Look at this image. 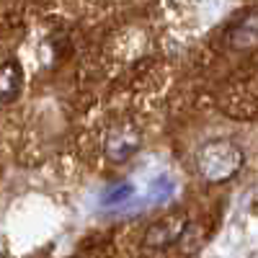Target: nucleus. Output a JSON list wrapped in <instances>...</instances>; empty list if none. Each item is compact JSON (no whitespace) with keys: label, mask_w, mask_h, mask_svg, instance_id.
<instances>
[{"label":"nucleus","mask_w":258,"mask_h":258,"mask_svg":"<svg viewBox=\"0 0 258 258\" xmlns=\"http://www.w3.org/2000/svg\"><path fill=\"white\" fill-rule=\"evenodd\" d=\"M142 147V135L135 124H114L103 140V155L111 163H126Z\"/></svg>","instance_id":"obj_2"},{"label":"nucleus","mask_w":258,"mask_h":258,"mask_svg":"<svg viewBox=\"0 0 258 258\" xmlns=\"http://www.w3.org/2000/svg\"><path fill=\"white\" fill-rule=\"evenodd\" d=\"M150 194H153V202H165L170 194H173V181H170L168 176H158L153 183H150Z\"/></svg>","instance_id":"obj_7"},{"label":"nucleus","mask_w":258,"mask_h":258,"mask_svg":"<svg viewBox=\"0 0 258 258\" xmlns=\"http://www.w3.org/2000/svg\"><path fill=\"white\" fill-rule=\"evenodd\" d=\"M225 41L232 52H253L258 49V8H248L227 26Z\"/></svg>","instance_id":"obj_3"},{"label":"nucleus","mask_w":258,"mask_h":258,"mask_svg":"<svg viewBox=\"0 0 258 258\" xmlns=\"http://www.w3.org/2000/svg\"><path fill=\"white\" fill-rule=\"evenodd\" d=\"M194 165H197V173L207 183H227L243 170L245 153H243V147L238 142H232L227 137L207 140L197 150Z\"/></svg>","instance_id":"obj_1"},{"label":"nucleus","mask_w":258,"mask_h":258,"mask_svg":"<svg viewBox=\"0 0 258 258\" xmlns=\"http://www.w3.org/2000/svg\"><path fill=\"white\" fill-rule=\"evenodd\" d=\"M21 85H24L21 64L16 59H8V62L0 64V103L16 101V96L21 93Z\"/></svg>","instance_id":"obj_5"},{"label":"nucleus","mask_w":258,"mask_h":258,"mask_svg":"<svg viewBox=\"0 0 258 258\" xmlns=\"http://www.w3.org/2000/svg\"><path fill=\"white\" fill-rule=\"evenodd\" d=\"M132 197H135V186L129 183V181H119V183H111L109 188L103 191L101 207H106V209H116V207L126 204Z\"/></svg>","instance_id":"obj_6"},{"label":"nucleus","mask_w":258,"mask_h":258,"mask_svg":"<svg viewBox=\"0 0 258 258\" xmlns=\"http://www.w3.org/2000/svg\"><path fill=\"white\" fill-rule=\"evenodd\" d=\"M186 217L176 214V217H165L155 225H150L145 232V248L147 250H168L170 245H176L186 235Z\"/></svg>","instance_id":"obj_4"}]
</instances>
